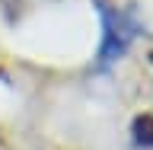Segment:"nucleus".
Segmentation results:
<instances>
[{"instance_id":"f257e3e1","label":"nucleus","mask_w":153,"mask_h":150,"mask_svg":"<svg viewBox=\"0 0 153 150\" xmlns=\"http://www.w3.org/2000/svg\"><path fill=\"white\" fill-rule=\"evenodd\" d=\"M134 38V26L112 7H102V48H99V64H112L124 54L128 42Z\"/></svg>"},{"instance_id":"f03ea898","label":"nucleus","mask_w":153,"mask_h":150,"mask_svg":"<svg viewBox=\"0 0 153 150\" xmlns=\"http://www.w3.org/2000/svg\"><path fill=\"white\" fill-rule=\"evenodd\" d=\"M131 134H134V144L153 147V118H150V115H137L134 125H131Z\"/></svg>"}]
</instances>
